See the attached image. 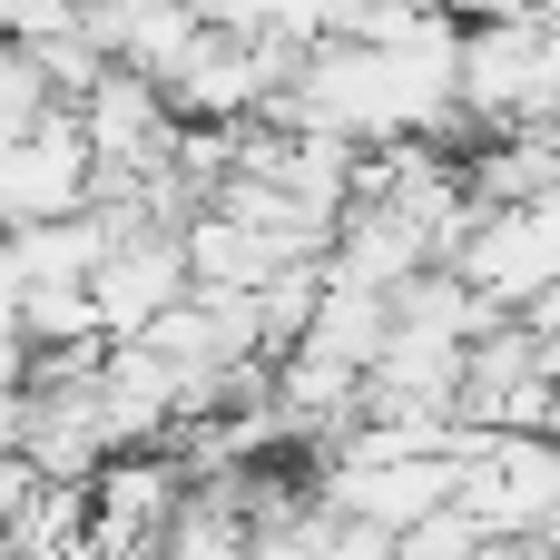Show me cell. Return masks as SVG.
<instances>
[{
  "mask_svg": "<svg viewBox=\"0 0 560 560\" xmlns=\"http://www.w3.org/2000/svg\"><path fill=\"white\" fill-rule=\"evenodd\" d=\"M177 502H187V463H177L167 443H128V453H108V463L89 472V522H79L69 551H89V560H158Z\"/></svg>",
  "mask_w": 560,
  "mask_h": 560,
  "instance_id": "cell-1",
  "label": "cell"
},
{
  "mask_svg": "<svg viewBox=\"0 0 560 560\" xmlns=\"http://www.w3.org/2000/svg\"><path fill=\"white\" fill-rule=\"evenodd\" d=\"M472 295H492L502 315H522L541 285L560 276V207L551 197H522V207H472L463 246L443 256Z\"/></svg>",
  "mask_w": 560,
  "mask_h": 560,
  "instance_id": "cell-2",
  "label": "cell"
},
{
  "mask_svg": "<svg viewBox=\"0 0 560 560\" xmlns=\"http://www.w3.org/2000/svg\"><path fill=\"white\" fill-rule=\"evenodd\" d=\"M69 118H79V138H89V167H108V177L167 167V148H177V108H167V89L138 79V69H118V59L69 98Z\"/></svg>",
  "mask_w": 560,
  "mask_h": 560,
  "instance_id": "cell-3",
  "label": "cell"
},
{
  "mask_svg": "<svg viewBox=\"0 0 560 560\" xmlns=\"http://www.w3.org/2000/svg\"><path fill=\"white\" fill-rule=\"evenodd\" d=\"M187 295V246L177 226H128L98 266H89V305H98V335H138L158 305Z\"/></svg>",
  "mask_w": 560,
  "mask_h": 560,
  "instance_id": "cell-4",
  "label": "cell"
},
{
  "mask_svg": "<svg viewBox=\"0 0 560 560\" xmlns=\"http://www.w3.org/2000/svg\"><path fill=\"white\" fill-rule=\"evenodd\" d=\"M325 512L345 522H374V532H404L423 522L433 502H453V453H404V463H325Z\"/></svg>",
  "mask_w": 560,
  "mask_h": 560,
  "instance_id": "cell-5",
  "label": "cell"
},
{
  "mask_svg": "<svg viewBox=\"0 0 560 560\" xmlns=\"http://www.w3.org/2000/svg\"><path fill=\"white\" fill-rule=\"evenodd\" d=\"M177 246H187V285H207V295H256L276 266H295L276 236H256V226H236L226 207H197L187 226H177Z\"/></svg>",
  "mask_w": 560,
  "mask_h": 560,
  "instance_id": "cell-6",
  "label": "cell"
},
{
  "mask_svg": "<svg viewBox=\"0 0 560 560\" xmlns=\"http://www.w3.org/2000/svg\"><path fill=\"white\" fill-rule=\"evenodd\" d=\"M384 325H394V305L384 295H364V285H335L325 276V295H315V315H305V335L295 345H315V354H335V364H374L384 354Z\"/></svg>",
  "mask_w": 560,
  "mask_h": 560,
  "instance_id": "cell-7",
  "label": "cell"
},
{
  "mask_svg": "<svg viewBox=\"0 0 560 560\" xmlns=\"http://www.w3.org/2000/svg\"><path fill=\"white\" fill-rule=\"evenodd\" d=\"M10 325L30 335V354H49V345H98L89 285H20V315H10Z\"/></svg>",
  "mask_w": 560,
  "mask_h": 560,
  "instance_id": "cell-8",
  "label": "cell"
},
{
  "mask_svg": "<svg viewBox=\"0 0 560 560\" xmlns=\"http://www.w3.org/2000/svg\"><path fill=\"white\" fill-rule=\"evenodd\" d=\"M482 541H492V532H482L463 502H433L423 522L394 532V560H482Z\"/></svg>",
  "mask_w": 560,
  "mask_h": 560,
  "instance_id": "cell-9",
  "label": "cell"
},
{
  "mask_svg": "<svg viewBox=\"0 0 560 560\" xmlns=\"http://www.w3.org/2000/svg\"><path fill=\"white\" fill-rule=\"evenodd\" d=\"M59 98H49V79H39V59L20 49V39H0V138H20V128H39Z\"/></svg>",
  "mask_w": 560,
  "mask_h": 560,
  "instance_id": "cell-10",
  "label": "cell"
},
{
  "mask_svg": "<svg viewBox=\"0 0 560 560\" xmlns=\"http://www.w3.org/2000/svg\"><path fill=\"white\" fill-rule=\"evenodd\" d=\"M20 384H30V335L0 315V394H20Z\"/></svg>",
  "mask_w": 560,
  "mask_h": 560,
  "instance_id": "cell-11",
  "label": "cell"
},
{
  "mask_svg": "<svg viewBox=\"0 0 560 560\" xmlns=\"http://www.w3.org/2000/svg\"><path fill=\"white\" fill-rule=\"evenodd\" d=\"M522 325H532V335H560V276L532 295V305H522Z\"/></svg>",
  "mask_w": 560,
  "mask_h": 560,
  "instance_id": "cell-12",
  "label": "cell"
},
{
  "mask_svg": "<svg viewBox=\"0 0 560 560\" xmlns=\"http://www.w3.org/2000/svg\"><path fill=\"white\" fill-rule=\"evenodd\" d=\"M0 315H20V266H10V236H0Z\"/></svg>",
  "mask_w": 560,
  "mask_h": 560,
  "instance_id": "cell-13",
  "label": "cell"
}]
</instances>
